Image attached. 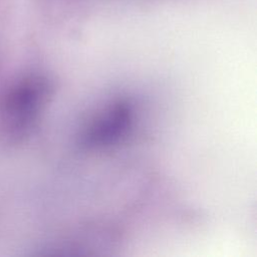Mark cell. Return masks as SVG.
<instances>
[{"instance_id": "6da1fadb", "label": "cell", "mask_w": 257, "mask_h": 257, "mask_svg": "<svg viewBox=\"0 0 257 257\" xmlns=\"http://www.w3.org/2000/svg\"><path fill=\"white\" fill-rule=\"evenodd\" d=\"M46 94V83L37 77L24 80L13 87L4 96L2 103V112L9 128L21 132L29 126Z\"/></svg>"}]
</instances>
